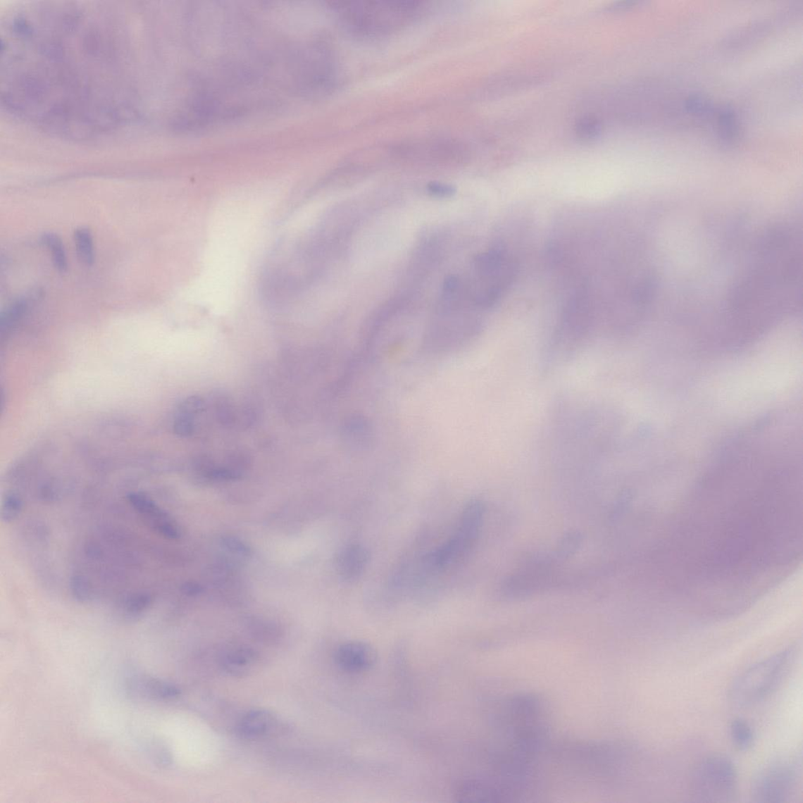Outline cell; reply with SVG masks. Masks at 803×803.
Listing matches in <instances>:
<instances>
[{
  "label": "cell",
  "instance_id": "cell-1",
  "mask_svg": "<svg viewBox=\"0 0 803 803\" xmlns=\"http://www.w3.org/2000/svg\"><path fill=\"white\" fill-rule=\"evenodd\" d=\"M339 23L353 36L382 38L410 25L421 12L413 0H349L331 3Z\"/></svg>",
  "mask_w": 803,
  "mask_h": 803
},
{
  "label": "cell",
  "instance_id": "cell-2",
  "mask_svg": "<svg viewBox=\"0 0 803 803\" xmlns=\"http://www.w3.org/2000/svg\"><path fill=\"white\" fill-rule=\"evenodd\" d=\"M795 656V649L790 647L746 669L732 684L731 702L738 707L746 708L764 701L783 682Z\"/></svg>",
  "mask_w": 803,
  "mask_h": 803
},
{
  "label": "cell",
  "instance_id": "cell-3",
  "mask_svg": "<svg viewBox=\"0 0 803 803\" xmlns=\"http://www.w3.org/2000/svg\"><path fill=\"white\" fill-rule=\"evenodd\" d=\"M473 267L475 281L467 286L471 300L476 307H492L515 280V263L503 249L494 248L478 254Z\"/></svg>",
  "mask_w": 803,
  "mask_h": 803
},
{
  "label": "cell",
  "instance_id": "cell-4",
  "mask_svg": "<svg viewBox=\"0 0 803 803\" xmlns=\"http://www.w3.org/2000/svg\"><path fill=\"white\" fill-rule=\"evenodd\" d=\"M690 790L692 797L697 802H733L738 790L735 764L723 754L704 758L692 771Z\"/></svg>",
  "mask_w": 803,
  "mask_h": 803
},
{
  "label": "cell",
  "instance_id": "cell-5",
  "mask_svg": "<svg viewBox=\"0 0 803 803\" xmlns=\"http://www.w3.org/2000/svg\"><path fill=\"white\" fill-rule=\"evenodd\" d=\"M484 514L485 506L481 501L473 500L466 504L453 536L429 558L435 568H449L466 559L479 537Z\"/></svg>",
  "mask_w": 803,
  "mask_h": 803
},
{
  "label": "cell",
  "instance_id": "cell-6",
  "mask_svg": "<svg viewBox=\"0 0 803 803\" xmlns=\"http://www.w3.org/2000/svg\"><path fill=\"white\" fill-rule=\"evenodd\" d=\"M799 773L793 761L778 759L761 768L751 785V796L759 803H781L792 797Z\"/></svg>",
  "mask_w": 803,
  "mask_h": 803
},
{
  "label": "cell",
  "instance_id": "cell-7",
  "mask_svg": "<svg viewBox=\"0 0 803 803\" xmlns=\"http://www.w3.org/2000/svg\"><path fill=\"white\" fill-rule=\"evenodd\" d=\"M128 500L144 519V523L149 525L151 530L168 539L175 540L180 537L181 535L175 523L148 496L142 493H132L128 496Z\"/></svg>",
  "mask_w": 803,
  "mask_h": 803
},
{
  "label": "cell",
  "instance_id": "cell-8",
  "mask_svg": "<svg viewBox=\"0 0 803 803\" xmlns=\"http://www.w3.org/2000/svg\"><path fill=\"white\" fill-rule=\"evenodd\" d=\"M591 296L585 288L578 290L566 304L563 321L572 334L583 333L592 323L593 306Z\"/></svg>",
  "mask_w": 803,
  "mask_h": 803
},
{
  "label": "cell",
  "instance_id": "cell-9",
  "mask_svg": "<svg viewBox=\"0 0 803 803\" xmlns=\"http://www.w3.org/2000/svg\"><path fill=\"white\" fill-rule=\"evenodd\" d=\"M335 661L339 667L351 673H362L370 669L376 661V654L363 642L344 643L337 649Z\"/></svg>",
  "mask_w": 803,
  "mask_h": 803
},
{
  "label": "cell",
  "instance_id": "cell-10",
  "mask_svg": "<svg viewBox=\"0 0 803 803\" xmlns=\"http://www.w3.org/2000/svg\"><path fill=\"white\" fill-rule=\"evenodd\" d=\"M369 561V554L363 546L350 544L338 554L337 569L346 580L357 579L363 573Z\"/></svg>",
  "mask_w": 803,
  "mask_h": 803
},
{
  "label": "cell",
  "instance_id": "cell-11",
  "mask_svg": "<svg viewBox=\"0 0 803 803\" xmlns=\"http://www.w3.org/2000/svg\"><path fill=\"white\" fill-rule=\"evenodd\" d=\"M275 724V718L271 712L263 709L254 710L241 718L237 732L243 738L259 739L268 735Z\"/></svg>",
  "mask_w": 803,
  "mask_h": 803
},
{
  "label": "cell",
  "instance_id": "cell-12",
  "mask_svg": "<svg viewBox=\"0 0 803 803\" xmlns=\"http://www.w3.org/2000/svg\"><path fill=\"white\" fill-rule=\"evenodd\" d=\"M259 661L254 649L237 647L228 650L221 659V664L227 673L235 676H244L253 670Z\"/></svg>",
  "mask_w": 803,
  "mask_h": 803
},
{
  "label": "cell",
  "instance_id": "cell-13",
  "mask_svg": "<svg viewBox=\"0 0 803 803\" xmlns=\"http://www.w3.org/2000/svg\"><path fill=\"white\" fill-rule=\"evenodd\" d=\"M730 735L733 745L740 751H747L754 742V733L749 723L742 718L733 720Z\"/></svg>",
  "mask_w": 803,
  "mask_h": 803
},
{
  "label": "cell",
  "instance_id": "cell-14",
  "mask_svg": "<svg viewBox=\"0 0 803 803\" xmlns=\"http://www.w3.org/2000/svg\"><path fill=\"white\" fill-rule=\"evenodd\" d=\"M74 240L78 258L82 264L92 266L95 260L94 240L91 231L80 228L75 231Z\"/></svg>",
  "mask_w": 803,
  "mask_h": 803
},
{
  "label": "cell",
  "instance_id": "cell-15",
  "mask_svg": "<svg viewBox=\"0 0 803 803\" xmlns=\"http://www.w3.org/2000/svg\"><path fill=\"white\" fill-rule=\"evenodd\" d=\"M140 690L149 697L161 699H173L178 697L181 692L174 685L155 680V678H144L138 682Z\"/></svg>",
  "mask_w": 803,
  "mask_h": 803
},
{
  "label": "cell",
  "instance_id": "cell-16",
  "mask_svg": "<svg viewBox=\"0 0 803 803\" xmlns=\"http://www.w3.org/2000/svg\"><path fill=\"white\" fill-rule=\"evenodd\" d=\"M27 309H29V300L27 299H20L6 309L2 314L1 321H0V329H1L0 330H1L2 337L10 333L11 330L25 315Z\"/></svg>",
  "mask_w": 803,
  "mask_h": 803
},
{
  "label": "cell",
  "instance_id": "cell-17",
  "mask_svg": "<svg viewBox=\"0 0 803 803\" xmlns=\"http://www.w3.org/2000/svg\"><path fill=\"white\" fill-rule=\"evenodd\" d=\"M41 241L50 251L54 267L61 273H66L68 267L67 255L64 244L58 235L46 233Z\"/></svg>",
  "mask_w": 803,
  "mask_h": 803
},
{
  "label": "cell",
  "instance_id": "cell-18",
  "mask_svg": "<svg viewBox=\"0 0 803 803\" xmlns=\"http://www.w3.org/2000/svg\"><path fill=\"white\" fill-rule=\"evenodd\" d=\"M719 132L725 141L730 142L735 137L737 131V119L733 111L725 108L718 116Z\"/></svg>",
  "mask_w": 803,
  "mask_h": 803
},
{
  "label": "cell",
  "instance_id": "cell-19",
  "mask_svg": "<svg viewBox=\"0 0 803 803\" xmlns=\"http://www.w3.org/2000/svg\"><path fill=\"white\" fill-rule=\"evenodd\" d=\"M252 634L259 640H273L278 636L279 630L272 623L260 619H251L248 622Z\"/></svg>",
  "mask_w": 803,
  "mask_h": 803
},
{
  "label": "cell",
  "instance_id": "cell-20",
  "mask_svg": "<svg viewBox=\"0 0 803 803\" xmlns=\"http://www.w3.org/2000/svg\"><path fill=\"white\" fill-rule=\"evenodd\" d=\"M220 544L225 551L235 556L248 558L252 554L250 547L237 537H225L221 539Z\"/></svg>",
  "mask_w": 803,
  "mask_h": 803
},
{
  "label": "cell",
  "instance_id": "cell-21",
  "mask_svg": "<svg viewBox=\"0 0 803 803\" xmlns=\"http://www.w3.org/2000/svg\"><path fill=\"white\" fill-rule=\"evenodd\" d=\"M23 502L13 494L6 497L2 505V518L6 523H11L20 515L23 510Z\"/></svg>",
  "mask_w": 803,
  "mask_h": 803
},
{
  "label": "cell",
  "instance_id": "cell-22",
  "mask_svg": "<svg viewBox=\"0 0 803 803\" xmlns=\"http://www.w3.org/2000/svg\"><path fill=\"white\" fill-rule=\"evenodd\" d=\"M150 604V598L147 595H135L126 602L125 610L130 615H137L142 613Z\"/></svg>",
  "mask_w": 803,
  "mask_h": 803
},
{
  "label": "cell",
  "instance_id": "cell-23",
  "mask_svg": "<svg viewBox=\"0 0 803 803\" xmlns=\"http://www.w3.org/2000/svg\"><path fill=\"white\" fill-rule=\"evenodd\" d=\"M577 131L583 139L592 140L599 135L601 127L597 121L586 119L580 122Z\"/></svg>",
  "mask_w": 803,
  "mask_h": 803
},
{
  "label": "cell",
  "instance_id": "cell-24",
  "mask_svg": "<svg viewBox=\"0 0 803 803\" xmlns=\"http://www.w3.org/2000/svg\"><path fill=\"white\" fill-rule=\"evenodd\" d=\"M687 108L692 114L697 116L709 115L712 112V106L708 100L702 97H692L687 100Z\"/></svg>",
  "mask_w": 803,
  "mask_h": 803
},
{
  "label": "cell",
  "instance_id": "cell-25",
  "mask_svg": "<svg viewBox=\"0 0 803 803\" xmlns=\"http://www.w3.org/2000/svg\"><path fill=\"white\" fill-rule=\"evenodd\" d=\"M429 195L436 198H449L455 195L456 189L451 185L432 182L427 185Z\"/></svg>",
  "mask_w": 803,
  "mask_h": 803
},
{
  "label": "cell",
  "instance_id": "cell-26",
  "mask_svg": "<svg viewBox=\"0 0 803 803\" xmlns=\"http://www.w3.org/2000/svg\"><path fill=\"white\" fill-rule=\"evenodd\" d=\"M72 592L76 599L82 601L88 600L91 597V590L87 580L80 577H75L71 580Z\"/></svg>",
  "mask_w": 803,
  "mask_h": 803
},
{
  "label": "cell",
  "instance_id": "cell-27",
  "mask_svg": "<svg viewBox=\"0 0 803 803\" xmlns=\"http://www.w3.org/2000/svg\"><path fill=\"white\" fill-rule=\"evenodd\" d=\"M182 587L184 592L190 597H196L203 592V587L197 583H187Z\"/></svg>",
  "mask_w": 803,
  "mask_h": 803
}]
</instances>
